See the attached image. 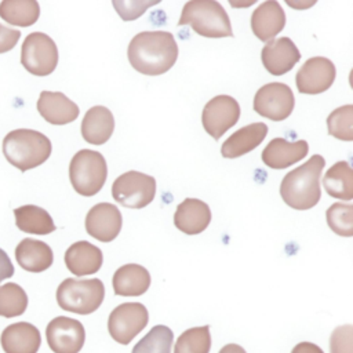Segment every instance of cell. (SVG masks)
<instances>
[{
	"label": "cell",
	"instance_id": "obj_1",
	"mask_svg": "<svg viewBox=\"0 0 353 353\" xmlns=\"http://www.w3.org/2000/svg\"><path fill=\"white\" fill-rule=\"evenodd\" d=\"M131 66L146 76L168 72L178 58V44L170 32L149 30L132 37L127 50Z\"/></svg>",
	"mask_w": 353,
	"mask_h": 353
},
{
	"label": "cell",
	"instance_id": "obj_2",
	"mask_svg": "<svg viewBox=\"0 0 353 353\" xmlns=\"http://www.w3.org/2000/svg\"><path fill=\"white\" fill-rule=\"evenodd\" d=\"M324 165V157L313 154L306 163L290 171L280 185V196L284 203L299 211L313 208L321 199L320 176Z\"/></svg>",
	"mask_w": 353,
	"mask_h": 353
},
{
	"label": "cell",
	"instance_id": "obj_3",
	"mask_svg": "<svg viewBox=\"0 0 353 353\" xmlns=\"http://www.w3.org/2000/svg\"><path fill=\"white\" fill-rule=\"evenodd\" d=\"M3 154L7 161L25 172L41 165L51 154V141L41 132L29 128L10 131L3 139Z\"/></svg>",
	"mask_w": 353,
	"mask_h": 353
},
{
	"label": "cell",
	"instance_id": "obj_4",
	"mask_svg": "<svg viewBox=\"0 0 353 353\" xmlns=\"http://www.w3.org/2000/svg\"><path fill=\"white\" fill-rule=\"evenodd\" d=\"M179 26L190 25L193 30L204 37H232V23L225 8L215 0L188 1L178 22Z\"/></svg>",
	"mask_w": 353,
	"mask_h": 353
},
{
	"label": "cell",
	"instance_id": "obj_5",
	"mask_svg": "<svg viewBox=\"0 0 353 353\" xmlns=\"http://www.w3.org/2000/svg\"><path fill=\"white\" fill-rule=\"evenodd\" d=\"M105 298V287L99 279H65L57 288L61 309L77 314L95 312Z\"/></svg>",
	"mask_w": 353,
	"mask_h": 353
},
{
	"label": "cell",
	"instance_id": "obj_6",
	"mask_svg": "<svg viewBox=\"0 0 353 353\" xmlns=\"http://www.w3.org/2000/svg\"><path fill=\"white\" fill-rule=\"evenodd\" d=\"M106 176V160L99 152L81 149L72 157L69 179L79 194L85 197L97 194L105 185Z\"/></svg>",
	"mask_w": 353,
	"mask_h": 353
},
{
	"label": "cell",
	"instance_id": "obj_7",
	"mask_svg": "<svg viewBox=\"0 0 353 353\" xmlns=\"http://www.w3.org/2000/svg\"><path fill=\"white\" fill-rule=\"evenodd\" d=\"M22 66L34 76H48L58 65V48L55 41L46 33H29L21 48Z\"/></svg>",
	"mask_w": 353,
	"mask_h": 353
},
{
	"label": "cell",
	"instance_id": "obj_8",
	"mask_svg": "<svg viewBox=\"0 0 353 353\" xmlns=\"http://www.w3.org/2000/svg\"><path fill=\"white\" fill-rule=\"evenodd\" d=\"M154 194V178L139 171H127L117 176L112 185L113 199L127 208H143L153 201Z\"/></svg>",
	"mask_w": 353,
	"mask_h": 353
},
{
	"label": "cell",
	"instance_id": "obj_9",
	"mask_svg": "<svg viewBox=\"0 0 353 353\" xmlns=\"http://www.w3.org/2000/svg\"><path fill=\"white\" fill-rule=\"evenodd\" d=\"M149 321L148 309L139 302H125L116 306L108 319L110 336L121 345H128Z\"/></svg>",
	"mask_w": 353,
	"mask_h": 353
},
{
	"label": "cell",
	"instance_id": "obj_10",
	"mask_svg": "<svg viewBox=\"0 0 353 353\" xmlns=\"http://www.w3.org/2000/svg\"><path fill=\"white\" fill-rule=\"evenodd\" d=\"M292 90L284 83H268L254 97V110L273 121L285 120L294 110Z\"/></svg>",
	"mask_w": 353,
	"mask_h": 353
},
{
	"label": "cell",
	"instance_id": "obj_11",
	"mask_svg": "<svg viewBox=\"0 0 353 353\" xmlns=\"http://www.w3.org/2000/svg\"><path fill=\"white\" fill-rule=\"evenodd\" d=\"M240 117V105L230 95H216L210 99L201 113V123L207 134L219 139Z\"/></svg>",
	"mask_w": 353,
	"mask_h": 353
},
{
	"label": "cell",
	"instance_id": "obj_12",
	"mask_svg": "<svg viewBox=\"0 0 353 353\" xmlns=\"http://www.w3.org/2000/svg\"><path fill=\"white\" fill-rule=\"evenodd\" d=\"M46 338L54 353H79L85 341V330L79 320L58 316L48 323Z\"/></svg>",
	"mask_w": 353,
	"mask_h": 353
},
{
	"label": "cell",
	"instance_id": "obj_13",
	"mask_svg": "<svg viewBox=\"0 0 353 353\" xmlns=\"http://www.w3.org/2000/svg\"><path fill=\"white\" fill-rule=\"evenodd\" d=\"M335 65L325 57L309 58L295 76L296 88L301 94L316 95L327 91L335 80Z\"/></svg>",
	"mask_w": 353,
	"mask_h": 353
},
{
	"label": "cell",
	"instance_id": "obj_14",
	"mask_svg": "<svg viewBox=\"0 0 353 353\" xmlns=\"http://www.w3.org/2000/svg\"><path fill=\"white\" fill-rule=\"evenodd\" d=\"M121 212L110 203L95 204L85 216L87 233L102 243H110L114 240L121 230Z\"/></svg>",
	"mask_w": 353,
	"mask_h": 353
},
{
	"label": "cell",
	"instance_id": "obj_15",
	"mask_svg": "<svg viewBox=\"0 0 353 353\" xmlns=\"http://www.w3.org/2000/svg\"><path fill=\"white\" fill-rule=\"evenodd\" d=\"M261 59L270 74L281 76L296 65L301 59V52L290 37H279L263 46Z\"/></svg>",
	"mask_w": 353,
	"mask_h": 353
},
{
	"label": "cell",
	"instance_id": "obj_16",
	"mask_svg": "<svg viewBox=\"0 0 353 353\" xmlns=\"http://www.w3.org/2000/svg\"><path fill=\"white\" fill-rule=\"evenodd\" d=\"M37 110L46 121L55 125L72 123L80 113L79 106L58 91H41L37 99Z\"/></svg>",
	"mask_w": 353,
	"mask_h": 353
},
{
	"label": "cell",
	"instance_id": "obj_17",
	"mask_svg": "<svg viewBox=\"0 0 353 353\" xmlns=\"http://www.w3.org/2000/svg\"><path fill=\"white\" fill-rule=\"evenodd\" d=\"M309 145L303 139L290 142L284 138H274L262 150V161L270 168L283 170L305 159Z\"/></svg>",
	"mask_w": 353,
	"mask_h": 353
},
{
	"label": "cell",
	"instance_id": "obj_18",
	"mask_svg": "<svg viewBox=\"0 0 353 353\" xmlns=\"http://www.w3.org/2000/svg\"><path fill=\"white\" fill-rule=\"evenodd\" d=\"M0 343L6 353H37L41 345V335L33 324L19 321L3 330Z\"/></svg>",
	"mask_w": 353,
	"mask_h": 353
},
{
	"label": "cell",
	"instance_id": "obj_19",
	"mask_svg": "<svg viewBox=\"0 0 353 353\" xmlns=\"http://www.w3.org/2000/svg\"><path fill=\"white\" fill-rule=\"evenodd\" d=\"M285 26V14L276 0L263 1L251 15L252 33L261 41H270Z\"/></svg>",
	"mask_w": 353,
	"mask_h": 353
},
{
	"label": "cell",
	"instance_id": "obj_20",
	"mask_svg": "<svg viewBox=\"0 0 353 353\" xmlns=\"http://www.w3.org/2000/svg\"><path fill=\"white\" fill-rule=\"evenodd\" d=\"M211 222V210L199 199H185L174 214V225L186 234H199Z\"/></svg>",
	"mask_w": 353,
	"mask_h": 353
},
{
	"label": "cell",
	"instance_id": "obj_21",
	"mask_svg": "<svg viewBox=\"0 0 353 353\" xmlns=\"http://www.w3.org/2000/svg\"><path fill=\"white\" fill-rule=\"evenodd\" d=\"M102 262V251L85 240L73 243L65 252V265L74 276L94 274L101 269Z\"/></svg>",
	"mask_w": 353,
	"mask_h": 353
},
{
	"label": "cell",
	"instance_id": "obj_22",
	"mask_svg": "<svg viewBox=\"0 0 353 353\" xmlns=\"http://www.w3.org/2000/svg\"><path fill=\"white\" fill-rule=\"evenodd\" d=\"M268 134V125L265 123H252L241 127L233 132L221 148V153L225 159H236L258 148Z\"/></svg>",
	"mask_w": 353,
	"mask_h": 353
},
{
	"label": "cell",
	"instance_id": "obj_23",
	"mask_svg": "<svg viewBox=\"0 0 353 353\" xmlns=\"http://www.w3.org/2000/svg\"><path fill=\"white\" fill-rule=\"evenodd\" d=\"M15 259L18 265L32 273L47 270L54 262L51 247L36 239H23L15 248Z\"/></svg>",
	"mask_w": 353,
	"mask_h": 353
},
{
	"label": "cell",
	"instance_id": "obj_24",
	"mask_svg": "<svg viewBox=\"0 0 353 353\" xmlns=\"http://www.w3.org/2000/svg\"><path fill=\"white\" fill-rule=\"evenodd\" d=\"M114 130L112 112L105 106H92L87 110L81 121V135L85 142L103 145L109 141Z\"/></svg>",
	"mask_w": 353,
	"mask_h": 353
},
{
	"label": "cell",
	"instance_id": "obj_25",
	"mask_svg": "<svg viewBox=\"0 0 353 353\" xmlns=\"http://www.w3.org/2000/svg\"><path fill=\"white\" fill-rule=\"evenodd\" d=\"M150 285L149 272L137 263L120 266L113 274V291L121 296L143 295Z\"/></svg>",
	"mask_w": 353,
	"mask_h": 353
},
{
	"label": "cell",
	"instance_id": "obj_26",
	"mask_svg": "<svg viewBox=\"0 0 353 353\" xmlns=\"http://www.w3.org/2000/svg\"><path fill=\"white\" fill-rule=\"evenodd\" d=\"M15 225L21 232L32 234H48L55 230L51 215L41 207L26 204L14 210Z\"/></svg>",
	"mask_w": 353,
	"mask_h": 353
},
{
	"label": "cell",
	"instance_id": "obj_27",
	"mask_svg": "<svg viewBox=\"0 0 353 353\" xmlns=\"http://www.w3.org/2000/svg\"><path fill=\"white\" fill-rule=\"evenodd\" d=\"M325 192L334 197L350 201L353 199V170L347 161H336L323 176Z\"/></svg>",
	"mask_w": 353,
	"mask_h": 353
},
{
	"label": "cell",
	"instance_id": "obj_28",
	"mask_svg": "<svg viewBox=\"0 0 353 353\" xmlns=\"http://www.w3.org/2000/svg\"><path fill=\"white\" fill-rule=\"evenodd\" d=\"M40 6L36 0H3L0 3V18L10 25L28 28L39 19Z\"/></svg>",
	"mask_w": 353,
	"mask_h": 353
},
{
	"label": "cell",
	"instance_id": "obj_29",
	"mask_svg": "<svg viewBox=\"0 0 353 353\" xmlns=\"http://www.w3.org/2000/svg\"><path fill=\"white\" fill-rule=\"evenodd\" d=\"M28 307V295L17 283L0 285V316L12 319L25 313Z\"/></svg>",
	"mask_w": 353,
	"mask_h": 353
},
{
	"label": "cell",
	"instance_id": "obj_30",
	"mask_svg": "<svg viewBox=\"0 0 353 353\" xmlns=\"http://www.w3.org/2000/svg\"><path fill=\"white\" fill-rule=\"evenodd\" d=\"M174 342L172 331L163 324L154 325L137 345L131 353H171Z\"/></svg>",
	"mask_w": 353,
	"mask_h": 353
},
{
	"label": "cell",
	"instance_id": "obj_31",
	"mask_svg": "<svg viewBox=\"0 0 353 353\" xmlns=\"http://www.w3.org/2000/svg\"><path fill=\"white\" fill-rule=\"evenodd\" d=\"M211 335L210 327H193L183 331L174 347V353H210Z\"/></svg>",
	"mask_w": 353,
	"mask_h": 353
},
{
	"label": "cell",
	"instance_id": "obj_32",
	"mask_svg": "<svg viewBox=\"0 0 353 353\" xmlns=\"http://www.w3.org/2000/svg\"><path fill=\"white\" fill-rule=\"evenodd\" d=\"M328 134L336 139L353 141V105L336 108L327 117Z\"/></svg>",
	"mask_w": 353,
	"mask_h": 353
},
{
	"label": "cell",
	"instance_id": "obj_33",
	"mask_svg": "<svg viewBox=\"0 0 353 353\" xmlns=\"http://www.w3.org/2000/svg\"><path fill=\"white\" fill-rule=\"evenodd\" d=\"M327 223L330 229L343 237L353 236V205L334 203L327 210Z\"/></svg>",
	"mask_w": 353,
	"mask_h": 353
},
{
	"label": "cell",
	"instance_id": "obj_34",
	"mask_svg": "<svg viewBox=\"0 0 353 353\" xmlns=\"http://www.w3.org/2000/svg\"><path fill=\"white\" fill-rule=\"evenodd\" d=\"M112 4L123 21H134L139 18L149 7L159 4V0H113Z\"/></svg>",
	"mask_w": 353,
	"mask_h": 353
},
{
	"label": "cell",
	"instance_id": "obj_35",
	"mask_svg": "<svg viewBox=\"0 0 353 353\" xmlns=\"http://www.w3.org/2000/svg\"><path fill=\"white\" fill-rule=\"evenodd\" d=\"M353 327L350 324L339 325L334 330L330 338L331 353H352Z\"/></svg>",
	"mask_w": 353,
	"mask_h": 353
},
{
	"label": "cell",
	"instance_id": "obj_36",
	"mask_svg": "<svg viewBox=\"0 0 353 353\" xmlns=\"http://www.w3.org/2000/svg\"><path fill=\"white\" fill-rule=\"evenodd\" d=\"M21 37V32L0 23V54L12 50Z\"/></svg>",
	"mask_w": 353,
	"mask_h": 353
},
{
	"label": "cell",
	"instance_id": "obj_37",
	"mask_svg": "<svg viewBox=\"0 0 353 353\" xmlns=\"http://www.w3.org/2000/svg\"><path fill=\"white\" fill-rule=\"evenodd\" d=\"M14 274V266L11 263L10 256L4 250L0 248V283L6 279H10Z\"/></svg>",
	"mask_w": 353,
	"mask_h": 353
},
{
	"label": "cell",
	"instance_id": "obj_38",
	"mask_svg": "<svg viewBox=\"0 0 353 353\" xmlns=\"http://www.w3.org/2000/svg\"><path fill=\"white\" fill-rule=\"evenodd\" d=\"M291 353H324L320 346L312 342H299L294 346Z\"/></svg>",
	"mask_w": 353,
	"mask_h": 353
},
{
	"label": "cell",
	"instance_id": "obj_39",
	"mask_svg": "<svg viewBox=\"0 0 353 353\" xmlns=\"http://www.w3.org/2000/svg\"><path fill=\"white\" fill-rule=\"evenodd\" d=\"M218 353H247V352L237 343H228Z\"/></svg>",
	"mask_w": 353,
	"mask_h": 353
}]
</instances>
